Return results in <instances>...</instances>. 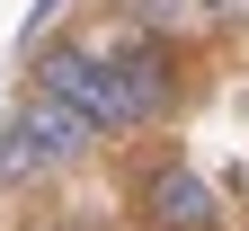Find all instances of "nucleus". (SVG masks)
Segmentation results:
<instances>
[{
	"instance_id": "f03ea898",
	"label": "nucleus",
	"mask_w": 249,
	"mask_h": 231,
	"mask_svg": "<svg viewBox=\"0 0 249 231\" xmlns=\"http://www.w3.org/2000/svg\"><path fill=\"white\" fill-rule=\"evenodd\" d=\"M27 80H36V89H53L62 107H80L107 142L142 134V124H134V107H124V89H116L107 45H80V36H53V45H45V36H36V62H27Z\"/></svg>"
},
{
	"instance_id": "f257e3e1",
	"label": "nucleus",
	"mask_w": 249,
	"mask_h": 231,
	"mask_svg": "<svg viewBox=\"0 0 249 231\" xmlns=\"http://www.w3.org/2000/svg\"><path fill=\"white\" fill-rule=\"evenodd\" d=\"M98 142H107V134H98L80 107H62L53 89H36V80H27V98L9 107V124H0V187L62 178V169H80Z\"/></svg>"
},
{
	"instance_id": "20e7f679",
	"label": "nucleus",
	"mask_w": 249,
	"mask_h": 231,
	"mask_svg": "<svg viewBox=\"0 0 249 231\" xmlns=\"http://www.w3.org/2000/svg\"><path fill=\"white\" fill-rule=\"evenodd\" d=\"M107 62H116V89H124V107H134L142 134H151V124H169V116L187 107V62H178V45L160 36V27L116 36V45H107Z\"/></svg>"
},
{
	"instance_id": "7ed1b4c3",
	"label": "nucleus",
	"mask_w": 249,
	"mask_h": 231,
	"mask_svg": "<svg viewBox=\"0 0 249 231\" xmlns=\"http://www.w3.org/2000/svg\"><path fill=\"white\" fill-rule=\"evenodd\" d=\"M134 222L142 231H223V187L187 151H151L134 169Z\"/></svg>"
},
{
	"instance_id": "39448f33",
	"label": "nucleus",
	"mask_w": 249,
	"mask_h": 231,
	"mask_svg": "<svg viewBox=\"0 0 249 231\" xmlns=\"http://www.w3.org/2000/svg\"><path fill=\"white\" fill-rule=\"evenodd\" d=\"M196 9H205V27H223V36L249 27V0H196Z\"/></svg>"
},
{
	"instance_id": "423d86ee",
	"label": "nucleus",
	"mask_w": 249,
	"mask_h": 231,
	"mask_svg": "<svg viewBox=\"0 0 249 231\" xmlns=\"http://www.w3.org/2000/svg\"><path fill=\"white\" fill-rule=\"evenodd\" d=\"M36 231H98V222H71V213H62V222H36Z\"/></svg>"
}]
</instances>
